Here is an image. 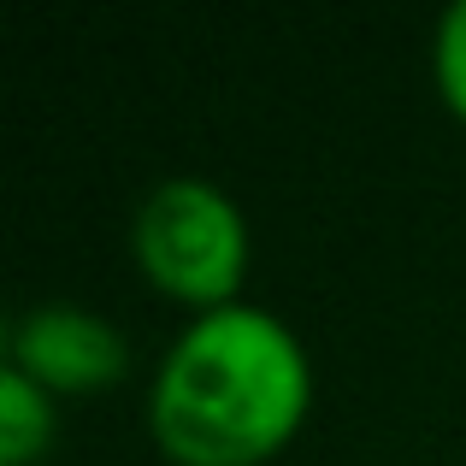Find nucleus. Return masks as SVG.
<instances>
[{"mask_svg":"<svg viewBox=\"0 0 466 466\" xmlns=\"http://www.w3.org/2000/svg\"><path fill=\"white\" fill-rule=\"evenodd\" d=\"M313 408V360L260 301L195 313L159 354L148 431L171 466H266Z\"/></svg>","mask_w":466,"mask_h":466,"instance_id":"obj_1","label":"nucleus"},{"mask_svg":"<svg viewBox=\"0 0 466 466\" xmlns=\"http://www.w3.org/2000/svg\"><path fill=\"white\" fill-rule=\"evenodd\" d=\"M130 254L166 301H183L189 313H213L242 301L248 218H242L237 195H225L218 183L166 177L142 195L137 218H130Z\"/></svg>","mask_w":466,"mask_h":466,"instance_id":"obj_2","label":"nucleus"},{"mask_svg":"<svg viewBox=\"0 0 466 466\" xmlns=\"http://www.w3.org/2000/svg\"><path fill=\"white\" fill-rule=\"evenodd\" d=\"M6 366L47 390V396H89V390H113L130 366V342L113 319L71 308V301H47L30 308L6 337Z\"/></svg>","mask_w":466,"mask_h":466,"instance_id":"obj_3","label":"nucleus"},{"mask_svg":"<svg viewBox=\"0 0 466 466\" xmlns=\"http://www.w3.org/2000/svg\"><path fill=\"white\" fill-rule=\"evenodd\" d=\"M54 443V396L18 366H0V466H30Z\"/></svg>","mask_w":466,"mask_h":466,"instance_id":"obj_4","label":"nucleus"},{"mask_svg":"<svg viewBox=\"0 0 466 466\" xmlns=\"http://www.w3.org/2000/svg\"><path fill=\"white\" fill-rule=\"evenodd\" d=\"M431 77H437V95L455 118H466V0L437 18V35H431Z\"/></svg>","mask_w":466,"mask_h":466,"instance_id":"obj_5","label":"nucleus"}]
</instances>
